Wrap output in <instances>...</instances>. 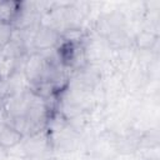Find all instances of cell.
I'll return each mask as SVG.
<instances>
[{
	"label": "cell",
	"instance_id": "cell-6",
	"mask_svg": "<svg viewBox=\"0 0 160 160\" xmlns=\"http://www.w3.org/2000/svg\"><path fill=\"white\" fill-rule=\"evenodd\" d=\"M14 35V26L8 22L0 21V54L10 44Z\"/></svg>",
	"mask_w": 160,
	"mask_h": 160
},
{
	"label": "cell",
	"instance_id": "cell-1",
	"mask_svg": "<svg viewBox=\"0 0 160 160\" xmlns=\"http://www.w3.org/2000/svg\"><path fill=\"white\" fill-rule=\"evenodd\" d=\"M59 40H60V35L58 34V31L49 26L40 28L35 32V36L32 39L34 46L39 50H50L58 44Z\"/></svg>",
	"mask_w": 160,
	"mask_h": 160
},
{
	"label": "cell",
	"instance_id": "cell-10",
	"mask_svg": "<svg viewBox=\"0 0 160 160\" xmlns=\"http://www.w3.org/2000/svg\"><path fill=\"white\" fill-rule=\"evenodd\" d=\"M0 76H1V71H0Z\"/></svg>",
	"mask_w": 160,
	"mask_h": 160
},
{
	"label": "cell",
	"instance_id": "cell-5",
	"mask_svg": "<svg viewBox=\"0 0 160 160\" xmlns=\"http://www.w3.org/2000/svg\"><path fill=\"white\" fill-rule=\"evenodd\" d=\"M16 92L10 76H0V99L8 101Z\"/></svg>",
	"mask_w": 160,
	"mask_h": 160
},
{
	"label": "cell",
	"instance_id": "cell-2",
	"mask_svg": "<svg viewBox=\"0 0 160 160\" xmlns=\"http://www.w3.org/2000/svg\"><path fill=\"white\" fill-rule=\"evenodd\" d=\"M46 65V59L40 56V54H34L29 58V60L25 64V75L26 79L35 85L40 82L44 70Z\"/></svg>",
	"mask_w": 160,
	"mask_h": 160
},
{
	"label": "cell",
	"instance_id": "cell-9",
	"mask_svg": "<svg viewBox=\"0 0 160 160\" xmlns=\"http://www.w3.org/2000/svg\"><path fill=\"white\" fill-rule=\"evenodd\" d=\"M5 105H6V101H5V100H1V99H0V111H2V110H4Z\"/></svg>",
	"mask_w": 160,
	"mask_h": 160
},
{
	"label": "cell",
	"instance_id": "cell-4",
	"mask_svg": "<svg viewBox=\"0 0 160 160\" xmlns=\"http://www.w3.org/2000/svg\"><path fill=\"white\" fill-rule=\"evenodd\" d=\"M21 6L18 1H0V21L12 25L22 10Z\"/></svg>",
	"mask_w": 160,
	"mask_h": 160
},
{
	"label": "cell",
	"instance_id": "cell-7",
	"mask_svg": "<svg viewBox=\"0 0 160 160\" xmlns=\"http://www.w3.org/2000/svg\"><path fill=\"white\" fill-rule=\"evenodd\" d=\"M156 41V36H154L150 32H141L138 36V45L142 49H149L151 48Z\"/></svg>",
	"mask_w": 160,
	"mask_h": 160
},
{
	"label": "cell",
	"instance_id": "cell-8",
	"mask_svg": "<svg viewBox=\"0 0 160 160\" xmlns=\"http://www.w3.org/2000/svg\"><path fill=\"white\" fill-rule=\"evenodd\" d=\"M8 149L0 146V160H8Z\"/></svg>",
	"mask_w": 160,
	"mask_h": 160
},
{
	"label": "cell",
	"instance_id": "cell-3",
	"mask_svg": "<svg viewBox=\"0 0 160 160\" xmlns=\"http://www.w3.org/2000/svg\"><path fill=\"white\" fill-rule=\"evenodd\" d=\"M22 138V134H20L8 122H0V146L9 150L10 148H14L18 144H20Z\"/></svg>",
	"mask_w": 160,
	"mask_h": 160
}]
</instances>
